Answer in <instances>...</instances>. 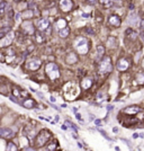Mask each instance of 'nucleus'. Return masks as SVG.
Listing matches in <instances>:
<instances>
[{"label":"nucleus","mask_w":144,"mask_h":151,"mask_svg":"<svg viewBox=\"0 0 144 151\" xmlns=\"http://www.w3.org/2000/svg\"><path fill=\"white\" fill-rule=\"evenodd\" d=\"M20 92V90L18 89L17 87H14V88H13V94H14L15 96H17V97H20V96H22V92Z\"/></svg>","instance_id":"nucleus-29"},{"label":"nucleus","mask_w":144,"mask_h":151,"mask_svg":"<svg viewBox=\"0 0 144 151\" xmlns=\"http://www.w3.org/2000/svg\"><path fill=\"white\" fill-rule=\"evenodd\" d=\"M138 22H140V17L137 16V14L133 13V14L129 15V17H128V24H129V25L136 26L138 24Z\"/></svg>","instance_id":"nucleus-16"},{"label":"nucleus","mask_w":144,"mask_h":151,"mask_svg":"<svg viewBox=\"0 0 144 151\" xmlns=\"http://www.w3.org/2000/svg\"><path fill=\"white\" fill-rule=\"evenodd\" d=\"M36 40H37V42H38V43H42L43 42L42 36H41L40 34H36Z\"/></svg>","instance_id":"nucleus-33"},{"label":"nucleus","mask_w":144,"mask_h":151,"mask_svg":"<svg viewBox=\"0 0 144 151\" xmlns=\"http://www.w3.org/2000/svg\"><path fill=\"white\" fill-rule=\"evenodd\" d=\"M65 124H67L68 126H70L71 129H73L74 131H77V132H78V127H77V126L74 125V124H72L71 122H69V121H65Z\"/></svg>","instance_id":"nucleus-30"},{"label":"nucleus","mask_w":144,"mask_h":151,"mask_svg":"<svg viewBox=\"0 0 144 151\" xmlns=\"http://www.w3.org/2000/svg\"><path fill=\"white\" fill-rule=\"evenodd\" d=\"M140 36H141V38L144 41V29H142V32L140 33Z\"/></svg>","instance_id":"nucleus-39"},{"label":"nucleus","mask_w":144,"mask_h":151,"mask_svg":"<svg viewBox=\"0 0 144 151\" xmlns=\"http://www.w3.org/2000/svg\"><path fill=\"white\" fill-rule=\"evenodd\" d=\"M93 86V80L90 78H83L82 81H81V87L83 89H89L90 87Z\"/></svg>","instance_id":"nucleus-18"},{"label":"nucleus","mask_w":144,"mask_h":151,"mask_svg":"<svg viewBox=\"0 0 144 151\" xmlns=\"http://www.w3.org/2000/svg\"><path fill=\"white\" fill-rule=\"evenodd\" d=\"M138 135H140V138H144V134H143V133H140Z\"/></svg>","instance_id":"nucleus-50"},{"label":"nucleus","mask_w":144,"mask_h":151,"mask_svg":"<svg viewBox=\"0 0 144 151\" xmlns=\"http://www.w3.org/2000/svg\"><path fill=\"white\" fill-rule=\"evenodd\" d=\"M65 61H67V63H68V64H70V66H72V64H76L77 61H78V57H77L76 53L71 52V53H69L68 55H67Z\"/></svg>","instance_id":"nucleus-13"},{"label":"nucleus","mask_w":144,"mask_h":151,"mask_svg":"<svg viewBox=\"0 0 144 151\" xmlns=\"http://www.w3.org/2000/svg\"><path fill=\"white\" fill-rule=\"evenodd\" d=\"M113 69V64H111V60L109 57H104L100 62H99V67H98V72L100 76L107 75Z\"/></svg>","instance_id":"nucleus-2"},{"label":"nucleus","mask_w":144,"mask_h":151,"mask_svg":"<svg viewBox=\"0 0 144 151\" xmlns=\"http://www.w3.org/2000/svg\"><path fill=\"white\" fill-rule=\"evenodd\" d=\"M51 136H52V133L49 131V130H42V131L37 134V136H36V140H35V145H36L37 148L45 145L46 142L51 139Z\"/></svg>","instance_id":"nucleus-3"},{"label":"nucleus","mask_w":144,"mask_h":151,"mask_svg":"<svg viewBox=\"0 0 144 151\" xmlns=\"http://www.w3.org/2000/svg\"><path fill=\"white\" fill-rule=\"evenodd\" d=\"M141 29H144V19L141 20Z\"/></svg>","instance_id":"nucleus-40"},{"label":"nucleus","mask_w":144,"mask_h":151,"mask_svg":"<svg viewBox=\"0 0 144 151\" xmlns=\"http://www.w3.org/2000/svg\"><path fill=\"white\" fill-rule=\"evenodd\" d=\"M49 26H50V22H49V19H46V18H43L41 20H38V31L40 32H44V31H46L47 28H49Z\"/></svg>","instance_id":"nucleus-12"},{"label":"nucleus","mask_w":144,"mask_h":151,"mask_svg":"<svg viewBox=\"0 0 144 151\" xmlns=\"http://www.w3.org/2000/svg\"><path fill=\"white\" fill-rule=\"evenodd\" d=\"M76 117L78 118V120H79V121H81V120H82V118H81V115H80V114H79V113H76Z\"/></svg>","instance_id":"nucleus-38"},{"label":"nucleus","mask_w":144,"mask_h":151,"mask_svg":"<svg viewBox=\"0 0 144 151\" xmlns=\"http://www.w3.org/2000/svg\"><path fill=\"white\" fill-rule=\"evenodd\" d=\"M86 32H87V33H89V34H95V31H93V29H91L90 27L86 28Z\"/></svg>","instance_id":"nucleus-35"},{"label":"nucleus","mask_w":144,"mask_h":151,"mask_svg":"<svg viewBox=\"0 0 144 151\" xmlns=\"http://www.w3.org/2000/svg\"><path fill=\"white\" fill-rule=\"evenodd\" d=\"M45 71H46L49 78L51 79L52 81H54V80H56L58 78H60V69L59 67H58L55 63H53V62H50V63L46 64Z\"/></svg>","instance_id":"nucleus-4"},{"label":"nucleus","mask_w":144,"mask_h":151,"mask_svg":"<svg viewBox=\"0 0 144 151\" xmlns=\"http://www.w3.org/2000/svg\"><path fill=\"white\" fill-rule=\"evenodd\" d=\"M107 108H108V110H111V108H114V107H113V106H108V107H107Z\"/></svg>","instance_id":"nucleus-49"},{"label":"nucleus","mask_w":144,"mask_h":151,"mask_svg":"<svg viewBox=\"0 0 144 151\" xmlns=\"http://www.w3.org/2000/svg\"><path fill=\"white\" fill-rule=\"evenodd\" d=\"M142 67H143V69H144V59H143V61H142Z\"/></svg>","instance_id":"nucleus-52"},{"label":"nucleus","mask_w":144,"mask_h":151,"mask_svg":"<svg viewBox=\"0 0 144 151\" xmlns=\"http://www.w3.org/2000/svg\"><path fill=\"white\" fill-rule=\"evenodd\" d=\"M136 81H137V84H140V85L144 84V73L143 72H138V73H137V76H136Z\"/></svg>","instance_id":"nucleus-23"},{"label":"nucleus","mask_w":144,"mask_h":151,"mask_svg":"<svg viewBox=\"0 0 144 151\" xmlns=\"http://www.w3.org/2000/svg\"><path fill=\"white\" fill-rule=\"evenodd\" d=\"M14 131L10 130L8 127H0V138H3V139H11L14 138Z\"/></svg>","instance_id":"nucleus-10"},{"label":"nucleus","mask_w":144,"mask_h":151,"mask_svg":"<svg viewBox=\"0 0 144 151\" xmlns=\"http://www.w3.org/2000/svg\"><path fill=\"white\" fill-rule=\"evenodd\" d=\"M22 31L23 33H25L26 35H33L35 33L34 25L31 20H24L22 23Z\"/></svg>","instance_id":"nucleus-8"},{"label":"nucleus","mask_w":144,"mask_h":151,"mask_svg":"<svg viewBox=\"0 0 144 151\" xmlns=\"http://www.w3.org/2000/svg\"><path fill=\"white\" fill-rule=\"evenodd\" d=\"M37 95L41 97V98H44V96H43V94H41V92H37Z\"/></svg>","instance_id":"nucleus-48"},{"label":"nucleus","mask_w":144,"mask_h":151,"mask_svg":"<svg viewBox=\"0 0 144 151\" xmlns=\"http://www.w3.org/2000/svg\"><path fill=\"white\" fill-rule=\"evenodd\" d=\"M6 149L8 151H16L17 150V147H16V144L13 142H8L7 144V147H6Z\"/></svg>","instance_id":"nucleus-27"},{"label":"nucleus","mask_w":144,"mask_h":151,"mask_svg":"<svg viewBox=\"0 0 144 151\" xmlns=\"http://www.w3.org/2000/svg\"><path fill=\"white\" fill-rule=\"evenodd\" d=\"M20 17H22V14H17V15H16V22H19V20H20Z\"/></svg>","instance_id":"nucleus-37"},{"label":"nucleus","mask_w":144,"mask_h":151,"mask_svg":"<svg viewBox=\"0 0 144 151\" xmlns=\"http://www.w3.org/2000/svg\"><path fill=\"white\" fill-rule=\"evenodd\" d=\"M51 101H52V103H55V101H55V98H54L53 96H51Z\"/></svg>","instance_id":"nucleus-45"},{"label":"nucleus","mask_w":144,"mask_h":151,"mask_svg":"<svg viewBox=\"0 0 144 151\" xmlns=\"http://www.w3.org/2000/svg\"><path fill=\"white\" fill-rule=\"evenodd\" d=\"M99 132H100V133H102V134L104 135V136H105V138H106L107 140H110V138L108 136V135H107V133H106L105 131H102V130H99Z\"/></svg>","instance_id":"nucleus-34"},{"label":"nucleus","mask_w":144,"mask_h":151,"mask_svg":"<svg viewBox=\"0 0 144 151\" xmlns=\"http://www.w3.org/2000/svg\"><path fill=\"white\" fill-rule=\"evenodd\" d=\"M10 101H14V103H16V104H20V103L17 101V98H15V97H10Z\"/></svg>","instance_id":"nucleus-36"},{"label":"nucleus","mask_w":144,"mask_h":151,"mask_svg":"<svg viewBox=\"0 0 144 151\" xmlns=\"http://www.w3.org/2000/svg\"><path fill=\"white\" fill-rule=\"evenodd\" d=\"M86 2H87L88 5H90V6H95L96 2H97V0H86Z\"/></svg>","instance_id":"nucleus-32"},{"label":"nucleus","mask_w":144,"mask_h":151,"mask_svg":"<svg viewBox=\"0 0 144 151\" xmlns=\"http://www.w3.org/2000/svg\"><path fill=\"white\" fill-rule=\"evenodd\" d=\"M79 92H80V89H79L78 85L73 84V82H69L64 87V97L68 101H74L77 96L79 95Z\"/></svg>","instance_id":"nucleus-1"},{"label":"nucleus","mask_w":144,"mask_h":151,"mask_svg":"<svg viewBox=\"0 0 144 151\" xmlns=\"http://www.w3.org/2000/svg\"><path fill=\"white\" fill-rule=\"evenodd\" d=\"M109 24L111 26H114V27H119L120 26V18H119L117 15H111V16H109Z\"/></svg>","instance_id":"nucleus-14"},{"label":"nucleus","mask_w":144,"mask_h":151,"mask_svg":"<svg viewBox=\"0 0 144 151\" xmlns=\"http://www.w3.org/2000/svg\"><path fill=\"white\" fill-rule=\"evenodd\" d=\"M100 1V3H102L104 7H106V8H108L110 6H113V0H99Z\"/></svg>","instance_id":"nucleus-25"},{"label":"nucleus","mask_w":144,"mask_h":151,"mask_svg":"<svg viewBox=\"0 0 144 151\" xmlns=\"http://www.w3.org/2000/svg\"><path fill=\"white\" fill-rule=\"evenodd\" d=\"M82 17H83V18H88L89 15H88V14H82Z\"/></svg>","instance_id":"nucleus-44"},{"label":"nucleus","mask_w":144,"mask_h":151,"mask_svg":"<svg viewBox=\"0 0 144 151\" xmlns=\"http://www.w3.org/2000/svg\"><path fill=\"white\" fill-rule=\"evenodd\" d=\"M5 54H6V60H5V61H6L7 63H11L13 60L15 59V57H16V55H15L16 53H15V51L13 50V49H8V50L6 51Z\"/></svg>","instance_id":"nucleus-15"},{"label":"nucleus","mask_w":144,"mask_h":151,"mask_svg":"<svg viewBox=\"0 0 144 151\" xmlns=\"http://www.w3.org/2000/svg\"><path fill=\"white\" fill-rule=\"evenodd\" d=\"M14 38H15V33L9 31L3 37L0 38V48H7V46H9L13 43Z\"/></svg>","instance_id":"nucleus-6"},{"label":"nucleus","mask_w":144,"mask_h":151,"mask_svg":"<svg viewBox=\"0 0 144 151\" xmlns=\"http://www.w3.org/2000/svg\"><path fill=\"white\" fill-rule=\"evenodd\" d=\"M67 26V22L64 20V19H59L58 22H56V27H58V29H61V28H64Z\"/></svg>","instance_id":"nucleus-24"},{"label":"nucleus","mask_w":144,"mask_h":151,"mask_svg":"<svg viewBox=\"0 0 144 151\" xmlns=\"http://www.w3.org/2000/svg\"><path fill=\"white\" fill-rule=\"evenodd\" d=\"M59 6L62 11L68 13V11H71V9L73 7V3H72L71 0H60Z\"/></svg>","instance_id":"nucleus-9"},{"label":"nucleus","mask_w":144,"mask_h":151,"mask_svg":"<svg viewBox=\"0 0 144 151\" xmlns=\"http://www.w3.org/2000/svg\"><path fill=\"white\" fill-rule=\"evenodd\" d=\"M22 105H23L24 107H26V108H32V107L35 106V101L33 98H27V99L24 101V103H23Z\"/></svg>","instance_id":"nucleus-20"},{"label":"nucleus","mask_w":144,"mask_h":151,"mask_svg":"<svg viewBox=\"0 0 144 151\" xmlns=\"http://www.w3.org/2000/svg\"><path fill=\"white\" fill-rule=\"evenodd\" d=\"M113 131H114L115 133H117V132H118V129H117V127H114V130H113Z\"/></svg>","instance_id":"nucleus-47"},{"label":"nucleus","mask_w":144,"mask_h":151,"mask_svg":"<svg viewBox=\"0 0 144 151\" xmlns=\"http://www.w3.org/2000/svg\"><path fill=\"white\" fill-rule=\"evenodd\" d=\"M56 145H58V141L54 140V142L51 143V144H49L47 149H49V150H54V149H56Z\"/></svg>","instance_id":"nucleus-28"},{"label":"nucleus","mask_w":144,"mask_h":151,"mask_svg":"<svg viewBox=\"0 0 144 151\" xmlns=\"http://www.w3.org/2000/svg\"><path fill=\"white\" fill-rule=\"evenodd\" d=\"M138 136H140V135L137 134V133H134V134H133V138H134V139H137Z\"/></svg>","instance_id":"nucleus-41"},{"label":"nucleus","mask_w":144,"mask_h":151,"mask_svg":"<svg viewBox=\"0 0 144 151\" xmlns=\"http://www.w3.org/2000/svg\"><path fill=\"white\" fill-rule=\"evenodd\" d=\"M76 49L79 54H86L88 52V41L85 37H80L78 38L76 42Z\"/></svg>","instance_id":"nucleus-5"},{"label":"nucleus","mask_w":144,"mask_h":151,"mask_svg":"<svg viewBox=\"0 0 144 151\" xmlns=\"http://www.w3.org/2000/svg\"><path fill=\"white\" fill-rule=\"evenodd\" d=\"M102 98H104V92H98V95H97V101H102Z\"/></svg>","instance_id":"nucleus-31"},{"label":"nucleus","mask_w":144,"mask_h":151,"mask_svg":"<svg viewBox=\"0 0 144 151\" xmlns=\"http://www.w3.org/2000/svg\"><path fill=\"white\" fill-rule=\"evenodd\" d=\"M128 68H129L128 60L125 59V58H122V59L118 60V62H117V70L118 71H126Z\"/></svg>","instance_id":"nucleus-11"},{"label":"nucleus","mask_w":144,"mask_h":151,"mask_svg":"<svg viewBox=\"0 0 144 151\" xmlns=\"http://www.w3.org/2000/svg\"><path fill=\"white\" fill-rule=\"evenodd\" d=\"M59 120H60V117H59V116H55V121H56V122H58V121H59Z\"/></svg>","instance_id":"nucleus-51"},{"label":"nucleus","mask_w":144,"mask_h":151,"mask_svg":"<svg viewBox=\"0 0 144 151\" xmlns=\"http://www.w3.org/2000/svg\"><path fill=\"white\" fill-rule=\"evenodd\" d=\"M141 110V107L140 106H137V105H132V106H128L126 108L124 109V113H126V114H136V113H138Z\"/></svg>","instance_id":"nucleus-17"},{"label":"nucleus","mask_w":144,"mask_h":151,"mask_svg":"<svg viewBox=\"0 0 144 151\" xmlns=\"http://www.w3.org/2000/svg\"><path fill=\"white\" fill-rule=\"evenodd\" d=\"M104 54H105V48L102 45H98L97 46V57H96V60L99 61L100 59L104 58Z\"/></svg>","instance_id":"nucleus-19"},{"label":"nucleus","mask_w":144,"mask_h":151,"mask_svg":"<svg viewBox=\"0 0 144 151\" xmlns=\"http://www.w3.org/2000/svg\"><path fill=\"white\" fill-rule=\"evenodd\" d=\"M6 7H7V2L6 1H1L0 2V15H3L5 14Z\"/></svg>","instance_id":"nucleus-26"},{"label":"nucleus","mask_w":144,"mask_h":151,"mask_svg":"<svg viewBox=\"0 0 144 151\" xmlns=\"http://www.w3.org/2000/svg\"><path fill=\"white\" fill-rule=\"evenodd\" d=\"M72 110H73V113H74V114H76V113H78V109H77V107H73V108H72Z\"/></svg>","instance_id":"nucleus-43"},{"label":"nucleus","mask_w":144,"mask_h":151,"mask_svg":"<svg viewBox=\"0 0 144 151\" xmlns=\"http://www.w3.org/2000/svg\"><path fill=\"white\" fill-rule=\"evenodd\" d=\"M42 66V61L40 59H29L27 62H26V68L28 69V70H31V71H36V70H38Z\"/></svg>","instance_id":"nucleus-7"},{"label":"nucleus","mask_w":144,"mask_h":151,"mask_svg":"<svg viewBox=\"0 0 144 151\" xmlns=\"http://www.w3.org/2000/svg\"><path fill=\"white\" fill-rule=\"evenodd\" d=\"M67 129H68V127H67V124H64V125H62V130H64V131H65Z\"/></svg>","instance_id":"nucleus-42"},{"label":"nucleus","mask_w":144,"mask_h":151,"mask_svg":"<svg viewBox=\"0 0 144 151\" xmlns=\"http://www.w3.org/2000/svg\"><path fill=\"white\" fill-rule=\"evenodd\" d=\"M69 33H70V28H69L68 26H65L64 28H61V29L59 31L60 37H62V38H65V37H68Z\"/></svg>","instance_id":"nucleus-21"},{"label":"nucleus","mask_w":144,"mask_h":151,"mask_svg":"<svg viewBox=\"0 0 144 151\" xmlns=\"http://www.w3.org/2000/svg\"><path fill=\"white\" fill-rule=\"evenodd\" d=\"M78 147H79L80 149H82V148H83V147H82V144H81L80 142H78Z\"/></svg>","instance_id":"nucleus-46"},{"label":"nucleus","mask_w":144,"mask_h":151,"mask_svg":"<svg viewBox=\"0 0 144 151\" xmlns=\"http://www.w3.org/2000/svg\"><path fill=\"white\" fill-rule=\"evenodd\" d=\"M107 46L109 48H116L117 46V40L115 37H109L107 41Z\"/></svg>","instance_id":"nucleus-22"}]
</instances>
